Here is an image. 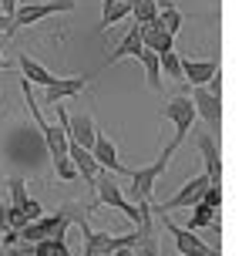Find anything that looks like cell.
Wrapping results in <instances>:
<instances>
[{
  "label": "cell",
  "instance_id": "6da1fadb",
  "mask_svg": "<svg viewBox=\"0 0 242 256\" xmlns=\"http://www.w3.org/2000/svg\"><path fill=\"white\" fill-rule=\"evenodd\" d=\"M20 91H24L27 112H30V118H34V122H37L40 135H44V145H47V152H51V162H54L57 179H61V182H74L77 172H74V166H71V158H67V135H64V128L61 125H51V122H44V115H40V108H37V98H34V88H30V81H24V78H20Z\"/></svg>",
  "mask_w": 242,
  "mask_h": 256
},
{
  "label": "cell",
  "instance_id": "7a4b0ae2",
  "mask_svg": "<svg viewBox=\"0 0 242 256\" xmlns=\"http://www.w3.org/2000/svg\"><path fill=\"white\" fill-rule=\"evenodd\" d=\"M175 152H179V145L168 142L155 162H148V166H141V168H131L128 179H131V199H135V206H138V202H155V199H152V196H155V182L162 179V172L168 168V158H172Z\"/></svg>",
  "mask_w": 242,
  "mask_h": 256
},
{
  "label": "cell",
  "instance_id": "3957f363",
  "mask_svg": "<svg viewBox=\"0 0 242 256\" xmlns=\"http://www.w3.org/2000/svg\"><path fill=\"white\" fill-rule=\"evenodd\" d=\"M77 0H30V4H17V10H13V34L20 30V27H30L37 24V20H44V17H51V14H67L74 10Z\"/></svg>",
  "mask_w": 242,
  "mask_h": 256
},
{
  "label": "cell",
  "instance_id": "277c9868",
  "mask_svg": "<svg viewBox=\"0 0 242 256\" xmlns=\"http://www.w3.org/2000/svg\"><path fill=\"white\" fill-rule=\"evenodd\" d=\"M94 189H98V202H101V206H111V209H118V212H121V216H128L135 226L141 222L138 206H135V202L125 196V192L118 189V179L111 176V172H104V168H101V172H98V179H94Z\"/></svg>",
  "mask_w": 242,
  "mask_h": 256
},
{
  "label": "cell",
  "instance_id": "5b68a950",
  "mask_svg": "<svg viewBox=\"0 0 242 256\" xmlns=\"http://www.w3.org/2000/svg\"><path fill=\"white\" fill-rule=\"evenodd\" d=\"M212 182H209V176L205 172H199L195 179H189L185 186H182L172 199H165V202H152V212H172V209H192L195 202H202L205 189H209Z\"/></svg>",
  "mask_w": 242,
  "mask_h": 256
},
{
  "label": "cell",
  "instance_id": "8992f818",
  "mask_svg": "<svg viewBox=\"0 0 242 256\" xmlns=\"http://www.w3.org/2000/svg\"><path fill=\"white\" fill-rule=\"evenodd\" d=\"M192 108H195V118H202L209 125V135H222V94H212L209 88H195L192 91Z\"/></svg>",
  "mask_w": 242,
  "mask_h": 256
},
{
  "label": "cell",
  "instance_id": "52a82bcc",
  "mask_svg": "<svg viewBox=\"0 0 242 256\" xmlns=\"http://www.w3.org/2000/svg\"><path fill=\"white\" fill-rule=\"evenodd\" d=\"M158 216H162V212H158ZM162 222H165V230H168V236H172L175 250H179V256H212V253H219V246H209L199 232H192V230H185V226H179V222H172L168 216H162Z\"/></svg>",
  "mask_w": 242,
  "mask_h": 256
},
{
  "label": "cell",
  "instance_id": "ba28073f",
  "mask_svg": "<svg viewBox=\"0 0 242 256\" xmlns=\"http://www.w3.org/2000/svg\"><path fill=\"white\" fill-rule=\"evenodd\" d=\"M165 118L175 125V138H172V145H182V142L189 138L192 125H195V108H192V102L185 98V94H175V98L165 104Z\"/></svg>",
  "mask_w": 242,
  "mask_h": 256
},
{
  "label": "cell",
  "instance_id": "9c48e42d",
  "mask_svg": "<svg viewBox=\"0 0 242 256\" xmlns=\"http://www.w3.org/2000/svg\"><path fill=\"white\" fill-rule=\"evenodd\" d=\"M195 152L205 162V176L209 182H222V142L216 135H195Z\"/></svg>",
  "mask_w": 242,
  "mask_h": 256
},
{
  "label": "cell",
  "instance_id": "30bf717a",
  "mask_svg": "<svg viewBox=\"0 0 242 256\" xmlns=\"http://www.w3.org/2000/svg\"><path fill=\"white\" fill-rule=\"evenodd\" d=\"M91 158L98 162V168H104V172H111V176H131V168L121 166V158H118L115 145H111V138L108 135H94V142H91Z\"/></svg>",
  "mask_w": 242,
  "mask_h": 256
},
{
  "label": "cell",
  "instance_id": "8fae6325",
  "mask_svg": "<svg viewBox=\"0 0 242 256\" xmlns=\"http://www.w3.org/2000/svg\"><path fill=\"white\" fill-rule=\"evenodd\" d=\"M64 135H67V142H74V145H81V148L91 152V142L98 135V125H94V118H91L88 112H77V115H67Z\"/></svg>",
  "mask_w": 242,
  "mask_h": 256
},
{
  "label": "cell",
  "instance_id": "7c38bea8",
  "mask_svg": "<svg viewBox=\"0 0 242 256\" xmlns=\"http://www.w3.org/2000/svg\"><path fill=\"white\" fill-rule=\"evenodd\" d=\"M88 81H91V74L57 78L54 84H47V88H44V104H64V98H74V94H81Z\"/></svg>",
  "mask_w": 242,
  "mask_h": 256
},
{
  "label": "cell",
  "instance_id": "4fadbf2b",
  "mask_svg": "<svg viewBox=\"0 0 242 256\" xmlns=\"http://www.w3.org/2000/svg\"><path fill=\"white\" fill-rule=\"evenodd\" d=\"M212 74H219V58H182V81L192 84V88H202Z\"/></svg>",
  "mask_w": 242,
  "mask_h": 256
},
{
  "label": "cell",
  "instance_id": "5bb4252c",
  "mask_svg": "<svg viewBox=\"0 0 242 256\" xmlns=\"http://www.w3.org/2000/svg\"><path fill=\"white\" fill-rule=\"evenodd\" d=\"M138 38H141V48H145V51H152V54H165V51L175 48V38L162 30L158 17H155L152 24H141L138 27Z\"/></svg>",
  "mask_w": 242,
  "mask_h": 256
},
{
  "label": "cell",
  "instance_id": "9a60e30c",
  "mask_svg": "<svg viewBox=\"0 0 242 256\" xmlns=\"http://www.w3.org/2000/svg\"><path fill=\"white\" fill-rule=\"evenodd\" d=\"M67 158H71V166H74L77 176L94 186V179H98V172H101V168H98V162L91 158L88 148H81V145H74V142H67Z\"/></svg>",
  "mask_w": 242,
  "mask_h": 256
},
{
  "label": "cell",
  "instance_id": "2e32d148",
  "mask_svg": "<svg viewBox=\"0 0 242 256\" xmlns=\"http://www.w3.org/2000/svg\"><path fill=\"white\" fill-rule=\"evenodd\" d=\"M17 64H20V71H24V81H30V84H40V88H47V84H54L57 78L44 68V64H37L30 54H17Z\"/></svg>",
  "mask_w": 242,
  "mask_h": 256
},
{
  "label": "cell",
  "instance_id": "e0dca14e",
  "mask_svg": "<svg viewBox=\"0 0 242 256\" xmlns=\"http://www.w3.org/2000/svg\"><path fill=\"white\" fill-rule=\"evenodd\" d=\"M141 51H145V48H141V38H138V24H135V27H131V30L125 34V38H121V44H118L115 51L108 54V61H104V68H111V64H118L121 58H138Z\"/></svg>",
  "mask_w": 242,
  "mask_h": 256
},
{
  "label": "cell",
  "instance_id": "ac0fdd59",
  "mask_svg": "<svg viewBox=\"0 0 242 256\" xmlns=\"http://www.w3.org/2000/svg\"><path fill=\"white\" fill-rule=\"evenodd\" d=\"M205 226H212V230L219 232V212H216V209H209L205 202H195V206H192V216H189V226H185V230L199 232V230H205Z\"/></svg>",
  "mask_w": 242,
  "mask_h": 256
},
{
  "label": "cell",
  "instance_id": "d6986e66",
  "mask_svg": "<svg viewBox=\"0 0 242 256\" xmlns=\"http://www.w3.org/2000/svg\"><path fill=\"white\" fill-rule=\"evenodd\" d=\"M128 14H131V7H128V4H118V0H101V30L115 27L118 20H125Z\"/></svg>",
  "mask_w": 242,
  "mask_h": 256
},
{
  "label": "cell",
  "instance_id": "ffe728a7",
  "mask_svg": "<svg viewBox=\"0 0 242 256\" xmlns=\"http://www.w3.org/2000/svg\"><path fill=\"white\" fill-rule=\"evenodd\" d=\"M158 68H162V74H168L172 81H182V54L172 48V51L158 54Z\"/></svg>",
  "mask_w": 242,
  "mask_h": 256
},
{
  "label": "cell",
  "instance_id": "44dd1931",
  "mask_svg": "<svg viewBox=\"0 0 242 256\" xmlns=\"http://www.w3.org/2000/svg\"><path fill=\"white\" fill-rule=\"evenodd\" d=\"M131 17H135V24H152L155 17H158V4L155 0H131Z\"/></svg>",
  "mask_w": 242,
  "mask_h": 256
},
{
  "label": "cell",
  "instance_id": "7402d4cb",
  "mask_svg": "<svg viewBox=\"0 0 242 256\" xmlns=\"http://www.w3.org/2000/svg\"><path fill=\"white\" fill-rule=\"evenodd\" d=\"M138 61H141V68H145V74H148V84L158 91V88H162V68H158V54L141 51V54H138Z\"/></svg>",
  "mask_w": 242,
  "mask_h": 256
},
{
  "label": "cell",
  "instance_id": "603a6c76",
  "mask_svg": "<svg viewBox=\"0 0 242 256\" xmlns=\"http://www.w3.org/2000/svg\"><path fill=\"white\" fill-rule=\"evenodd\" d=\"M182 20H185V17H182V10L175 7V4H172V7H165V10H158V24H162V30H165V34H172V38L182 30Z\"/></svg>",
  "mask_w": 242,
  "mask_h": 256
},
{
  "label": "cell",
  "instance_id": "cb8c5ba5",
  "mask_svg": "<svg viewBox=\"0 0 242 256\" xmlns=\"http://www.w3.org/2000/svg\"><path fill=\"white\" fill-rule=\"evenodd\" d=\"M7 192H10V206L24 212V202H27V186H24V179H20V176L7 179Z\"/></svg>",
  "mask_w": 242,
  "mask_h": 256
},
{
  "label": "cell",
  "instance_id": "d4e9b609",
  "mask_svg": "<svg viewBox=\"0 0 242 256\" xmlns=\"http://www.w3.org/2000/svg\"><path fill=\"white\" fill-rule=\"evenodd\" d=\"M202 202L209 206V209H222V182H212L209 189H205V196H202Z\"/></svg>",
  "mask_w": 242,
  "mask_h": 256
},
{
  "label": "cell",
  "instance_id": "484cf974",
  "mask_svg": "<svg viewBox=\"0 0 242 256\" xmlns=\"http://www.w3.org/2000/svg\"><path fill=\"white\" fill-rule=\"evenodd\" d=\"M17 4H20V0H0V14H3L7 20H13V10H17Z\"/></svg>",
  "mask_w": 242,
  "mask_h": 256
},
{
  "label": "cell",
  "instance_id": "4316f807",
  "mask_svg": "<svg viewBox=\"0 0 242 256\" xmlns=\"http://www.w3.org/2000/svg\"><path fill=\"white\" fill-rule=\"evenodd\" d=\"M7 256H37V253H34V246H24V243H20V246H10V250H7Z\"/></svg>",
  "mask_w": 242,
  "mask_h": 256
},
{
  "label": "cell",
  "instance_id": "83f0119b",
  "mask_svg": "<svg viewBox=\"0 0 242 256\" xmlns=\"http://www.w3.org/2000/svg\"><path fill=\"white\" fill-rule=\"evenodd\" d=\"M0 34H3V40H10V38H13V27H10V20H7L3 14H0Z\"/></svg>",
  "mask_w": 242,
  "mask_h": 256
},
{
  "label": "cell",
  "instance_id": "f1b7e54d",
  "mask_svg": "<svg viewBox=\"0 0 242 256\" xmlns=\"http://www.w3.org/2000/svg\"><path fill=\"white\" fill-rule=\"evenodd\" d=\"M3 243H7V250H10L13 243H20V236H17V230H3Z\"/></svg>",
  "mask_w": 242,
  "mask_h": 256
},
{
  "label": "cell",
  "instance_id": "f546056e",
  "mask_svg": "<svg viewBox=\"0 0 242 256\" xmlns=\"http://www.w3.org/2000/svg\"><path fill=\"white\" fill-rule=\"evenodd\" d=\"M3 68H7V61H3V51H0V71H3Z\"/></svg>",
  "mask_w": 242,
  "mask_h": 256
}]
</instances>
